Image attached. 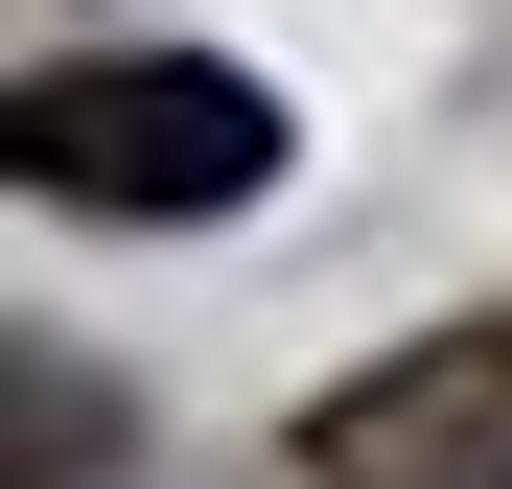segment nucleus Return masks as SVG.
Wrapping results in <instances>:
<instances>
[{"instance_id": "2", "label": "nucleus", "mask_w": 512, "mask_h": 489, "mask_svg": "<svg viewBox=\"0 0 512 489\" xmlns=\"http://www.w3.org/2000/svg\"><path fill=\"white\" fill-rule=\"evenodd\" d=\"M326 489H512V326H419L303 420Z\"/></svg>"}, {"instance_id": "1", "label": "nucleus", "mask_w": 512, "mask_h": 489, "mask_svg": "<svg viewBox=\"0 0 512 489\" xmlns=\"http://www.w3.org/2000/svg\"><path fill=\"white\" fill-rule=\"evenodd\" d=\"M24 187H47V210H256V187H280V94L210 70V47L47 70V94H24Z\"/></svg>"}]
</instances>
